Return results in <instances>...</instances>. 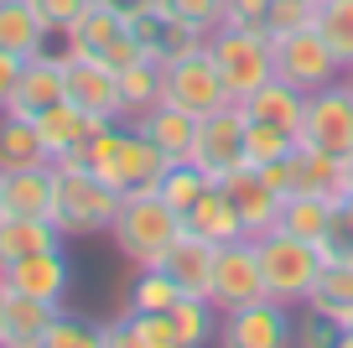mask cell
<instances>
[{
  "mask_svg": "<svg viewBox=\"0 0 353 348\" xmlns=\"http://www.w3.org/2000/svg\"><path fill=\"white\" fill-rule=\"evenodd\" d=\"M182 224H188L192 234H203V240H213V244L244 240V213H239V203H234V193L223 182H213L208 193L182 213Z\"/></svg>",
  "mask_w": 353,
  "mask_h": 348,
  "instance_id": "ac0fdd59",
  "label": "cell"
},
{
  "mask_svg": "<svg viewBox=\"0 0 353 348\" xmlns=\"http://www.w3.org/2000/svg\"><path fill=\"white\" fill-rule=\"evenodd\" d=\"M208 57H213V68H219V78H223V94H229L234 104H244L260 84L276 78V52H270V37L265 32L219 26V32L208 37Z\"/></svg>",
  "mask_w": 353,
  "mask_h": 348,
  "instance_id": "277c9868",
  "label": "cell"
},
{
  "mask_svg": "<svg viewBox=\"0 0 353 348\" xmlns=\"http://www.w3.org/2000/svg\"><path fill=\"white\" fill-rule=\"evenodd\" d=\"M270 52H276V78L296 84L301 94H317V88H327V84H338V78H343V63L332 57V47L322 42L317 26L270 37Z\"/></svg>",
  "mask_w": 353,
  "mask_h": 348,
  "instance_id": "8992f818",
  "label": "cell"
},
{
  "mask_svg": "<svg viewBox=\"0 0 353 348\" xmlns=\"http://www.w3.org/2000/svg\"><path fill=\"white\" fill-rule=\"evenodd\" d=\"M68 99L78 109H88L94 120H125L120 99V73L104 57H73L68 52Z\"/></svg>",
  "mask_w": 353,
  "mask_h": 348,
  "instance_id": "7c38bea8",
  "label": "cell"
},
{
  "mask_svg": "<svg viewBox=\"0 0 353 348\" xmlns=\"http://www.w3.org/2000/svg\"><path fill=\"white\" fill-rule=\"evenodd\" d=\"M57 99H68V47L63 52H52V47H42L37 57H26L21 68V88H16V99L0 115H21V120H37L47 104H57Z\"/></svg>",
  "mask_w": 353,
  "mask_h": 348,
  "instance_id": "8fae6325",
  "label": "cell"
},
{
  "mask_svg": "<svg viewBox=\"0 0 353 348\" xmlns=\"http://www.w3.org/2000/svg\"><path fill=\"white\" fill-rule=\"evenodd\" d=\"M338 343V327L327 322V317H317V312H307L296 322V348H332Z\"/></svg>",
  "mask_w": 353,
  "mask_h": 348,
  "instance_id": "ee69618b",
  "label": "cell"
},
{
  "mask_svg": "<svg viewBox=\"0 0 353 348\" xmlns=\"http://www.w3.org/2000/svg\"><path fill=\"white\" fill-rule=\"evenodd\" d=\"M291 151H296V135L250 115V125H244V162L250 166H270V162H286Z\"/></svg>",
  "mask_w": 353,
  "mask_h": 348,
  "instance_id": "836d02e7",
  "label": "cell"
},
{
  "mask_svg": "<svg viewBox=\"0 0 353 348\" xmlns=\"http://www.w3.org/2000/svg\"><path fill=\"white\" fill-rule=\"evenodd\" d=\"M21 68H26L21 52H6V47H0V109L11 104L16 88H21Z\"/></svg>",
  "mask_w": 353,
  "mask_h": 348,
  "instance_id": "f6af8a7d",
  "label": "cell"
},
{
  "mask_svg": "<svg viewBox=\"0 0 353 348\" xmlns=\"http://www.w3.org/2000/svg\"><path fill=\"white\" fill-rule=\"evenodd\" d=\"M176 234H182V213H176L156 187H130V193H120V213H114V224H110V240L135 271H141V265H161V255L172 250Z\"/></svg>",
  "mask_w": 353,
  "mask_h": 348,
  "instance_id": "7a4b0ae2",
  "label": "cell"
},
{
  "mask_svg": "<svg viewBox=\"0 0 353 348\" xmlns=\"http://www.w3.org/2000/svg\"><path fill=\"white\" fill-rule=\"evenodd\" d=\"M161 99L176 104V109H188V115H213L219 104H229L208 47L188 52V57H161Z\"/></svg>",
  "mask_w": 353,
  "mask_h": 348,
  "instance_id": "ba28073f",
  "label": "cell"
},
{
  "mask_svg": "<svg viewBox=\"0 0 353 348\" xmlns=\"http://www.w3.org/2000/svg\"><path fill=\"white\" fill-rule=\"evenodd\" d=\"M135 125H141V130L161 146L166 162H188V156H192V130H198V115H188V109H176V104H166V99H161V104L145 109Z\"/></svg>",
  "mask_w": 353,
  "mask_h": 348,
  "instance_id": "7402d4cb",
  "label": "cell"
},
{
  "mask_svg": "<svg viewBox=\"0 0 353 348\" xmlns=\"http://www.w3.org/2000/svg\"><path fill=\"white\" fill-rule=\"evenodd\" d=\"M99 125H110V120H94L88 109H78L73 99H57V104H47L42 115H37V135H42V146H47V156H78L83 151V141Z\"/></svg>",
  "mask_w": 353,
  "mask_h": 348,
  "instance_id": "2e32d148",
  "label": "cell"
},
{
  "mask_svg": "<svg viewBox=\"0 0 353 348\" xmlns=\"http://www.w3.org/2000/svg\"><path fill=\"white\" fill-rule=\"evenodd\" d=\"M296 307L276 302V296H260V302H244L234 312L219 317V338L229 348H286L296 343Z\"/></svg>",
  "mask_w": 353,
  "mask_h": 348,
  "instance_id": "9c48e42d",
  "label": "cell"
},
{
  "mask_svg": "<svg viewBox=\"0 0 353 348\" xmlns=\"http://www.w3.org/2000/svg\"><path fill=\"white\" fill-rule=\"evenodd\" d=\"M307 312L327 317L332 327H353V260H327L312 281V296H307Z\"/></svg>",
  "mask_w": 353,
  "mask_h": 348,
  "instance_id": "d6986e66",
  "label": "cell"
},
{
  "mask_svg": "<svg viewBox=\"0 0 353 348\" xmlns=\"http://www.w3.org/2000/svg\"><path fill=\"white\" fill-rule=\"evenodd\" d=\"M343 172H348V187H353V146H348V156H343Z\"/></svg>",
  "mask_w": 353,
  "mask_h": 348,
  "instance_id": "c3c4849f",
  "label": "cell"
},
{
  "mask_svg": "<svg viewBox=\"0 0 353 348\" xmlns=\"http://www.w3.org/2000/svg\"><path fill=\"white\" fill-rule=\"evenodd\" d=\"M244 109H250L254 120H270V125H281V130L296 135L301 115H307V94H301L296 84H286V78H270V84H260L250 99H244Z\"/></svg>",
  "mask_w": 353,
  "mask_h": 348,
  "instance_id": "d4e9b609",
  "label": "cell"
},
{
  "mask_svg": "<svg viewBox=\"0 0 353 348\" xmlns=\"http://www.w3.org/2000/svg\"><path fill=\"white\" fill-rule=\"evenodd\" d=\"M120 135H125V130H120V120H110V125H99V130L88 135L83 151H78L88 172L99 177V182H110L114 193H120Z\"/></svg>",
  "mask_w": 353,
  "mask_h": 348,
  "instance_id": "e575fe53",
  "label": "cell"
},
{
  "mask_svg": "<svg viewBox=\"0 0 353 348\" xmlns=\"http://www.w3.org/2000/svg\"><path fill=\"white\" fill-rule=\"evenodd\" d=\"M213 32H203L198 21H188V16H172V21L161 26V57H188V52H203L208 47Z\"/></svg>",
  "mask_w": 353,
  "mask_h": 348,
  "instance_id": "f35d334b",
  "label": "cell"
},
{
  "mask_svg": "<svg viewBox=\"0 0 353 348\" xmlns=\"http://www.w3.org/2000/svg\"><path fill=\"white\" fill-rule=\"evenodd\" d=\"M332 224H338V203H327V197L317 193H286V208H281V229L286 234H296V240H327Z\"/></svg>",
  "mask_w": 353,
  "mask_h": 348,
  "instance_id": "83f0119b",
  "label": "cell"
},
{
  "mask_svg": "<svg viewBox=\"0 0 353 348\" xmlns=\"http://www.w3.org/2000/svg\"><path fill=\"white\" fill-rule=\"evenodd\" d=\"M182 296H188V291H182L161 265H141L135 281H130V307H135V312H172Z\"/></svg>",
  "mask_w": 353,
  "mask_h": 348,
  "instance_id": "d6a6232c",
  "label": "cell"
},
{
  "mask_svg": "<svg viewBox=\"0 0 353 348\" xmlns=\"http://www.w3.org/2000/svg\"><path fill=\"white\" fill-rule=\"evenodd\" d=\"M125 327V348H176V327H172V312H135L120 317Z\"/></svg>",
  "mask_w": 353,
  "mask_h": 348,
  "instance_id": "8d00e7d4",
  "label": "cell"
},
{
  "mask_svg": "<svg viewBox=\"0 0 353 348\" xmlns=\"http://www.w3.org/2000/svg\"><path fill=\"white\" fill-rule=\"evenodd\" d=\"M42 135H37V120H21V115H0V177L21 172V166H47Z\"/></svg>",
  "mask_w": 353,
  "mask_h": 348,
  "instance_id": "4316f807",
  "label": "cell"
},
{
  "mask_svg": "<svg viewBox=\"0 0 353 348\" xmlns=\"http://www.w3.org/2000/svg\"><path fill=\"white\" fill-rule=\"evenodd\" d=\"M47 42H52V26L37 16L32 0H0V47L6 52L37 57Z\"/></svg>",
  "mask_w": 353,
  "mask_h": 348,
  "instance_id": "cb8c5ba5",
  "label": "cell"
},
{
  "mask_svg": "<svg viewBox=\"0 0 353 348\" xmlns=\"http://www.w3.org/2000/svg\"><path fill=\"white\" fill-rule=\"evenodd\" d=\"M260 296H265V276H260L254 240L244 234V240L219 244V255H213V286H208V302L219 307V317L244 307V302H260Z\"/></svg>",
  "mask_w": 353,
  "mask_h": 348,
  "instance_id": "30bf717a",
  "label": "cell"
},
{
  "mask_svg": "<svg viewBox=\"0 0 353 348\" xmlns=\"http://www.w3.org/2000/svg\"><path fill=\"white\" fill-rule=\"evenodd\" d=\"M120 213V193L83 166V156H57L52 162V224L68 240L83 234H110Z\"/></svg>",
  "mask_w": 353,
  "mask_h": 348,
  "instance_id": "6da1fadb",
  "label": "cell"
},
{
  "mask_svg": "<svg viewBox=\"0 0 353 348\" xmlns=\"http://www.w3.org/2000/svg\"><path fill=\"white\" fill-rule=\"evenodd\" d=\"M265 16H270V0H223V26L265 32Z\"/></svg>",
  "mask_w": 353,
  "mask_h": 348,
  "instance_id": "60d3db41",
  "label": "cell"
},
{
  "mask_svg": "<svg viewBox=\"0 0 353 348\" xmlns=\"http://www.w3.org/2000/svg\"><path fill=\"white\" fill-rule=\"evenodd\" d=\"M0 281H6V291L42 296V302H57V307H63L68 281H73V265H68L63 244H52V250H37V255H26V260L6 265V271H0Z\"/></svg>",
  "mask_w": 353,
  "mask_h": 348,
  "instance_id": "5bb4252c",
  "label": "cell"
},
{
  "mask_svg": "<svg viewBox=\"0 0 353 348\" xmlns=\"http://www.w3.org/2000/svg\"><path fill=\"white\" fill-rule=\"evenodd\" d=\"M6 213H11V208H6V177H0V218H6Z\"/></svg>",
  "mask_w": 353,
  "mask_h": 348,
  "instance_id": "681fc988",
  "label": "cell"
},
{
  "mask_svg": "<svg viewBox=\"0 0 353 348\" xmlns=\"http://www.w3.org/2000/svg\"><path fill=\"white\" fill-rule=\"evenodd\" d=\"M57 312H63L57 302L11 291V307H6V317H11V338H6V348H42V338H47V327L57 322Z\"/></svg>",
  "mask_w": 353,
  "mask_h": 348,
  "instance_id": "f1b7e54d",
  "label": "cell"
},
{
  "mask_svg": "<svg viewBox=\"0 0 353 348\" xmlns=\"http://www.w3.org/2000/svg\"><path fill=\"white\" fill-rule=\"evenodd\" d=\"M37 6V16H42L47 26H52V37H63L68 26L78 21V16L88 11V6H94V0H32Z\"/></svg>",
  "mask_w": 353,
  "mask_h": 348,
  "instance_id": "b9f144b4",
  "label": "cell"
},
{
  "mask_svg": "<svg viewBox=\"0 0 353 348\" xmlns=\"http://www.w3.org/2000/svg\"><path fill=\"white\" fill-rule=\"evenodd\" d=\"M120 32H125V11H114L110 0H94V6H88V11L63 32V47L73 57H99Z\"/></svg>",
  "mask_w": 353,
  "mask_h": 348,
  "instance_id": "44dd1931",
  "label": "cell"
},
{
  "mask_svg": "<svg viewBox=\"0 0 353 348\" xmlns=\"http://www.w3.org/2000/svg\"><path fill=\"white\" fill-rule=\"evenodd\" d=\"M176 16H188V21H198L203 32H219L223 26V0H172Z\"/></svg>",
  "mask_w": 353,
  "mask_h": 348,
  "instance_id": "7bdbcfd3",
  "label": "cell"
},
{
  "mask_svg": "<svg viewBox=\"0 0 353 348\" xmlns=\"http://www.w3.org/2000/svg\"><path fill=\"white\" fill-rule=\"evenodd\" d=\"M244 125H250V109L234 104V99H229V104H219L213 115H198L188 162H198L213 182H223L234 166H244Z\"/></svg>",
  "mask_w": 353,
  "mask_h": 348,
  "instance_id": "5b68a950",
  "label": "cell"
},
{
  "mask_svg": "<svg viewBox=\"0 0 353 348\" xmlns=\"http://www.w3.org/2000/svg\"><path fill=\"white\" fill-rule=\"evenodd\" d=\"M223 187L234 193V203H239L244 213V234L250 240H260V234H270V229H281V208H286V193H281L270 177L260 172V166H234L229 177H223Z\"/></svg>",
  "mask_w": 353,
  "mask_h": 348,
  "instance_id": "4fadbf2b",
  "label": "cell"
},
{
  "mask_svg": "<svg viewBox=\"0 0 353 348\" xmlns=\"http://www.w3.org/2000/svg\"><path fill=\"white\" fill-rule=\"evenodd\" d=\"M296 141L312 146V151H327V156H348V146H353V84L348 78L307 94V115H301Z\"/></svg>",
  "mask_w": 353,
  "mask_h": 348,
  "instance_id": "52a82bcc",
  "label": "cell"
},
{
  "mask_svg": "<svg viewBox=\"0 0 353 348\" xmlns=\"http://www.w3.org/2000/svg\"><path fill=\"white\" fill-rule=\"evenodd\" d=\"M166 166L172 162L161 156V146H156L141 125H130V130L120 135V193H130V187H156Z\"/></svg>",
  "mask_w": 353,
  "mask_h": 348,
  "instance_id": "603a6c76",
  "label": "cell"
},
{
  "mask_svg": "<svg viewBox=\"0 0 353 348\" xmlns=\"http://www.w3.org/2000/svg\"><path fill=\"white\" fill-rule=\"evenodd\" d=\"M213 255H219V244L203 240V234H192V229L182 224V234L172 240V250L161 255V271L172 276L188 296H208V286H213Z\"/></svg>",
  "mask_w": 353,
  "mask_h": 348,
  "instance_id": "9a60e30c",
  "label": "cell"
},
{
  "mask_svg": "<svg viewBox=\"0 0 353 348\" xmlns=\"http://www.w3.org/2000/svg\"><path fill=\"white\" fill-rule=\"evenodd\" d=\"M120 99H125V120H141L145 109L161 104V57H141V63L120 68Z\"/></svg>",
  "mask_w": 353,
  "mask_h": 348,
  "instance_id": "f546056e",
  "label": "cell"
},
{
  "mask_svg": "<svg viewBox=\"0 0 353 348\" xmlns=\"http://www.w3.org/2000/svg\"><path fill=\"white\" fill-rule=\"evenodd\" d=\"M286 166H291V193H317V197H327V203H343V197H348L343 156L312 151V146L296 141V151L286 156Z\"/></svg>",
  "mask_w": 353,
  "mask_h": 348,
  "instance_id": "e0dca14e",
  "label": "cell"
},
{
  "mask_svg": "<svg viewBox=\"0 0 353 348\" xmlns=\"http://www.w3.org/2000/svg\"><path fill=\"white\" fill-rule=\"evenodd\" d=\"M6 208L21 218H52V162L6 172Z\"/></svg>",
  "mask_w": 353,
  "mask_h": 348,
  "instance_id": "484cf974",
  "label": "cell"
},
{
  "mask_svg": "<svg viewBox=\"0 0 353 348\" xmlns=\"http://www.w3.org/2000/svg\"><path fill=\"white\" fill-rule=\"evenodd\" d=\"M338 213H343V224H348V234H353V187H348V197L338 203Z\"/></svg>",
  "mask_w": 353,
  "mask_h": 348,
  "instance_id": "7dc6e473",
  "label": "cell"
},
{
  "mask_svg": "<svg viewBox=\"0 0 353 348\" xmlns=\"http://www.w3.org/2000/svg\"><path fill=\"white\" fill-rule=\"evenodd\" d=\"M172 327H176V348H203L219 338V307L208 296H182L172 307Z\"/></svg>",
  "mask_w": 353,
  "mask_h": 348,
  "instance_id": "1f68e13d",
  "label": "cell"
},
{
  "mask_svg": "<svg viewBox=\"0 0 353 348\" xmlns=\"http://www.w3.org/2000/svg\"><path fill=\"white\" fill-rule=\"evenodd\" d=\"M348 84H353V73H348Z\"/></svg>",
  "mask_w": 353,
  "mask_h": 348,
  "instance_id": "f907efd6",
  "label": "cell"
},
{
  "mask_svg": "<svg viewBox=\"0 0 353 348\" xmlns=\"http://www.w3.org/2000/svg\"><path fill=\"white\" fill-rule=\"evenodd\" d=\"M260 250V276H265V296H276L286 307H307L312 296V281L322 271V250L312 240H296L286 229H270L254 240Z\"/></svg>",
  "mask_w": 353,
  "mask_h": 348,
  "instance_id": "3957f363",
  "label": "cell"
},
{
  "mask_svg": "<svg viewBox=\"0 0 353 348\" xmlns=\"http://www.w3.org/2000/svg\"><path fill=\"white\" fill-rule=\"evenodd\" d=\"M42 348H104V338H99V327H94V322H83V317H68V312H57V322L47 327Z\"/></svg>",
  "mask_w": 353,
  "mask_h": 348,
  "instance_id": "74e56055",
  "label": "cell"
},
{
  "mask_svg": "<svg viewBox=\"0 0 353 348\" xmlns=\"http://www.w3.org/2000/svg\"><path fill=\"white\" fill-rule=\"evenodd\" d=\"M312 26H317L322 42L332 47L343 73H353V0H317V6H312Z\"/></svg>",
  "mask_w": 353,
  "mask_h": 348,
  "instance_id": "4dcf8cb0",
  "label": "cell"
},
{
  "mask_svg": "<svg viewBox=\"0 0 353 348\" xmlns=\"http://www.w3.org/2000/svg\"><path fill=\"white\" fill-rule=\"evenodd\" d=\"M6 307H11V291H6V281H0V348H6V338H11V317H6Z\"/></svg>",
  "mask_w": 353,
  "mask_h": 348,
  "instance_id": "bcb514c9",
  "label": "cell"
},
{
  "mask_svg": "<svg viewBox=\"0 0 353 348\" xmlns=\"http://www.w3.org/2000/svg\"><path fill=\"white\" fill-rule=\"evenodd\" d=\"M208 187H213V177L203 172L198 162H172V166L161 172V182H156V193H161L166 203L176 208V213H188V208L198 203V197L208 193Z\"/></svg>",
  "mask_w": 353,
  "mask_h": 348,
  "instance_id": "d590c367",
  "label": "cell"
},
{
  "mask_svg": "<svg viewBox=\"0 0 353 348\" xmlns=\"http://www.w3.org/2000/svg\"><path fill=\"white\" fill-rule=\"evenodd\" d=\"M312 6L317 0H270V16H265V37H286L312 26Z\"/></svg>",
  "mask_w": 353,
  "mask_h": 348,
  "instance_id": "ab89813d",
  "label": "cell"
},
{
  "mask_svg": "<svg viewBox=\"0 0 353 348\" xmlns=\"http://www.w3.org/2000/svg\"><path fill=\"white\" fill-rule=\"evenodd\" d=\"M68 234L52 224V218H21V213H6L0 218V271L16 260H26V255L37 250H52V244H63Z\"/></svg>",
  "mask_w": 353,
  "mask_h": 348,
  "instance_id": "ffe728a7",
  "label": "cell"
}]
</instances>
